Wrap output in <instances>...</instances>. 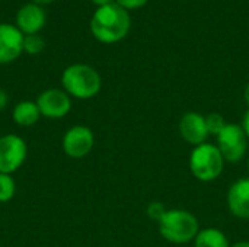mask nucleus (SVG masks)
<instances>
[{
    "label": "nucleus",
    "instance_id": "obj_3",
    "mask_svg": "<svg viewBox=\"0 0 249 247\" xmlns=\"http://www.w3.org/2000/svg\"><path fill=\"white\" fill-rule=\"evenodd\" d=\"M160 236L174 245H187L194 242L200 231L198 220L187 210H168L158 223Z\"/></svg>",
    "mask_w": 249,
    "mask_h": 247
},
{
    "label": "nucleus",
    "instance_id": "obj_14",
    "mask_svg": "<svg viewBox=\"0 0 249 247\" xmlns=\"http://www.w3.org/2000/svg\"><path fill=\"white\" fill-rule=\"evenodd\" d=\"M194 247H231L229 239L219 229H203L194 239Z\"/></svg>",
    "mask_w": 249,
    "mask_h": 247
},
{
    "label": "nucleus",
    "instance_id": "obj_19",
    "mask_svg": "<svg viewBox=\"0 0 249 247\" xmlns=\"http://www.w3.org/2000/svg\"><path fill=\"white\" fill-rule=\"evenodd\" d=\"M117 4H120L125 10H134L147 3V0H115Z\"/></svg>",
    "mask_w": 249,
    "mask_h": 247
},
{
    "label": "nucleus",
    "instance_id": "obj_17",
    "mask_svg": "<svg viewBox=\"0 0 249 247\" xmlns=\"http://www.w3.org/2000/svg\"><path fill=\"white\" fill-rule=\"evenodd\" d=\"M44 48H45V42L38 33L25 35V38H23V51L25 52H28L31 55H36V54L42 52Z\"/></svg>",
    "mask_w": 249,
    "mask_h": 247
},
{
    "label": "nucleus",
    "instance_id": "obj_22",
    "mask_svg": "<svg viewBox=\"0 0 249 247\" xmlns=\"http://www.w3.org/2000/svg\"><path fill=\"white\" fill-rule=\"evenodd\" d=\"M96 6H99V7H102V6H107V4H109V3H112V0H92Z\"/></svg>",
    "mask_w": 249,
    "mask_h": 247
},
{
    "label": "nucleus",
    "instance_id": "obj_18",
    "mask_svg": "<svg viewBox=\"0 0 249 247\" xmlns=\"http://www.w3.org/2000/svg\"><path fill=\"white\" fill-rule=\"evenodd\" d=\"M166 211H168V208H166L165 204L160 202V201H153V202H150V204L147 205V208H146L147 217H149L152 221H155L156 224L162 220V217L166 214Z\"/></svg>",
    "mask_w": 249,
    "mask_h": 247
},
{
    "label": "nucleus",
    "instance_id": "obj_8",
    "mask_svg": "<svg viewBox=\"0 0 249 247\" xmlns=\"http://www.w3.org/2000/svg\"><path fill=\"white\" fill-rule=\"evenodd\" d=\"M35 102L41 115L48 119H61L71 111V98L63 89H47Z\"/></svg>",
    "mask_w": 249,
    "mask_h": 247
},
{
    "label": "nucleus",
    "instance_id": "obj_24",
    "mask_svg": "<svg viewBox=\"0 0 249 247\" xmlns=\"http://www.w3.org/2000/svg\"><path fill=\"white\" fill-rule=\"evenodd\" d=\"M244 99H245V102L248 103V106H249V83L247 84L245 90H244Z\"/></svg>",
    "mask_w": 249,
    "mask_h": 247
},
{
    "label": "nucleus",
    "instance_id": "obj_6",
    "mask_svg": "<svg viewBox=\"0 0 249 247\" xmlns=\"http://www.w3.org/2000/svg\"><path fill=\"white\" fill-rule=\"evenodd\" d=\"M28 157V146L18 134H6L0 137V173L13 175L18 172Z\"/></svg>",
    "mask_w": 249,
    "mask_h": 247
},
{
    "label": "nucleus",
    "instance_id": "obj_5",
    "mask_svg": "<svg viewBox=\"0 0 249 247\" xmlns=\"http://www.w3.org/2000/svg\"><path fill=\"white\" fill-rule=\"evenodd\" d=\"M216 147L222 153L226 163H239L248 153V137L238 124H226L222 132L216 137Z\"/></svg>",
    "mask_w": 249,
    "mask_h": 247
},
{
    "label": "nucleus",
    "instance_id": "obj_4",
    "mask_svg": "<svg viewBox=\"0 0 249 247\" xmlns=\"http://www.w3.org/2000/svg\"><path fill=\"white\" fill-rule=\"evenodd\" d=\"M225 159L216 144L204 143L194 147L190 156V170L200 182L216 181L225 169Z\"/></svg>",
    "mask_w": 249,
    "mask_h": 247
},
{
    "label": "nucleus",
    "instance_id": "obj_7",
    "mask_svg": "<svg viewBox=\"0 0 249 247\" xmlns=\"http://www.w3.org/2000/svg\"><path fill=\"white\" fill-rule=\"evenodd\" d=\"M95 146L93 131L86 125H73L69 128L61 140V148L70 159L86 157Z\"/></svg>",
    "mask_w": 249,
    "mask_h": 247
},
{
    "label": "nucleus",
    "instance_id": "obj_23",
    "mask_svg": "<svg viewBox=\"0 0 249 247\" xmlns=\"http://www.w3.org/2000/svg\"><path fill=\"white\" fill-rule=\"evenodd\" d=\"M54 0H32V3H35V4H38V6H41V4H48V3H53Z\"/></svg>",
    "mask_w": 249,
    "mask_h": 247
},
{
    "label": "nucleus",
    "instance_id": "obj_12",
    "mask_svg": "<svg viewBox=\"0 0 249 247\" xmlns=\"http://www.w3.org/2000/svg\"><path fill=\"white\" fill-rule=\"evenodd\" d=\"M18 29L23 35H35L45 25V12L35 3H28L16 15Z\"/></svg>",
    "mask_w": 249,
    "mask_h": 247
},
{
    "label": "nucleus",
    "instance_id": "obj_15",
    "mask_svg": "<svg viewBox=\"0 0 249 247\" xmlns=\"http://www.w3.org/2000/svg\"><path fill=\"white\" fill-rule=\"evenodd\" d=\"M16 194V182L12 175L0 173V204H6L13 199Z\"/></svg>",
    "mask_w": 249,
    "mask_h": 247
},
{
    "label": "nucleus",
    "instance_id": "obj_10",
    "mask_svg": "<svg viewBox=\"0 0 249 247\" xmlns=\"http://www.w3.org/2000/svg\"><path fill=\"white\" fill-rule=\"evenodd\" d=\"M25 35L18 26L0 23V64H9L19 58L23 51Z\"/></svg>",
    "mask_w": 249,
    "mask_h": 247
},
{
    "label": "nucleus",
    "instance_id": "obj_13",
    "mask_svg": "<svg viewBox=\"0 0 249 247\" xmlns=\"http://www.w3.org/2000/svg\"><path fill=\"white\" fill-rule=\"evenodd\" d=\"M41 112L34 100H20L13 106L12 111V119L18 127H34L41 119Z\"/></svg>",
    "mask_w": 249,
    "mask_h": 247
},
{
    "label": "nucleus",
    "instance_id": "obj_20",
    "mask_svg": "<svg viewBox=\"0 0 249 247\" xmlns=\"http://www.w3.org/2000/svg\"><path fill=\"white\" fill-rule=\"evenodd\" d=\"M7 105H9V96L3 89H0V112L4 111L7 108Z\"/></svg>",
    "mask_w": 249,
    "mask_h": 247
},
{
    "label": "nucleus",
    "instance_id": "obj_21",
    "mask_svg": "<svg viewBox=\"0 0 249 247\" xmlns=\"http://www.w3.org/2000/svg\"><path fill=\"white\" fill-rule=\"evenodd\" d=\"M242 128H244V131H245V134H247V137H248V140H249V109L245 112V115H244Z\"/></svg>",
    "mask_w": 249,
    "mask_h": 247
},
{
    "label": "nucleus",
    "instance_id": "obj_16",
    "mask_svg": "<svg viewBox=\"0 0 249 247\" xmlns=\"http://www.w3.org/2000/svg\"><path fill=\"white\" fill-rule=\"evenodd\" d=\"M226 124L228 122L225 121L223 115H220L217 112H212V114L206 115V125H207V131L210 135L217 137L222 132V130L226 127Z\"/></svg>",
    "mask_w": 249,
    "mask_h": 247
},
{
    "label": "nucleus",
    "instance_id": "obj_2",
    "mask_svg": "<svg viewBox=\"0 0 249 247\" xmlns=\"http://www.w3.org/2000/svg\"><path fill=\"white\" fill-rule=\"evenodd\" d=\"M63 90L74 99L95 98L102 87L101 74L88 64H71L61 74Z\"/></svg>",
    "mask_w": 249,
    "mask_h": 247
},
{
    "label": "nucleus",
    "instance_id": "obj_11",
    "mask_svg": "<svg viewBox=\"0 0 249 247\" xmlns=\"http://www.w3.org/2000/svg\"><path fill=\"white\" fill-rule=\"evenodd\" d=\"M226 201L232 215L241 220H249V178L238 179L231 185Z\"/></svg>",
    "mask_w": 249,
    "mask_h": 247
},
{
    "label": "nucleus",
    "instance_id": "obj_26",
    "mask_svg": "<svg viewBox=\"0 0 249 247\" xmlns=\"http://www.w3.org/2000/svg\"><path fill=\"white\" fill-rule=\"evenodd\" d=\"M248 170H249V157H248Z\"/></svg>",
    "mask_w": 249,
    "mask_h": 247
},
{
    "label": "nucleus",
    "instance_id": "obj_1",
    "mask_svg": "<svg viewBox=\"0 0 249 247\" xmlns=\"http://www.w3.org/2000/svg\"><path fill=\"white\" fill-rule=\"evenodd\" d=\"M131 26L130 15L117 3L98 7L90 20L93 36L104 44H115L125 38Z\"/></svg>",
    "mask_w": 249,
    "mask_h": 247
},
{
    "label": "nucleus",
    "instance_id": "obj_9",
    "mask_svg": "<svg viewBox=\"0 0 249 247\" xmlns=\"http://www.w3.org/2000/svg\"><path fill=\"white\" fill-rule=\"evenodd\" d=\"M179 134L182 140L194 147L207 143L210 137L206 125V116L198 112H187L179 119Z\"/></svg>",
    "mask_w": 249,
    "mask_h": 247
},
{
    "label": "nucleus",
    "instance_id": "obj_25",
    "mask_svg": "<svg viewBox=\"0 0 249 247\" xmlns=\"http://www.w3.org/2000/svg\"><path fill=\"white\" fill-rule=\"evenodd\" d=\"M231 247H249V242H238L231 245Z\"/></svg>",
    "mask_w": 249,
    "mask_h": 247
}]
</instances>
